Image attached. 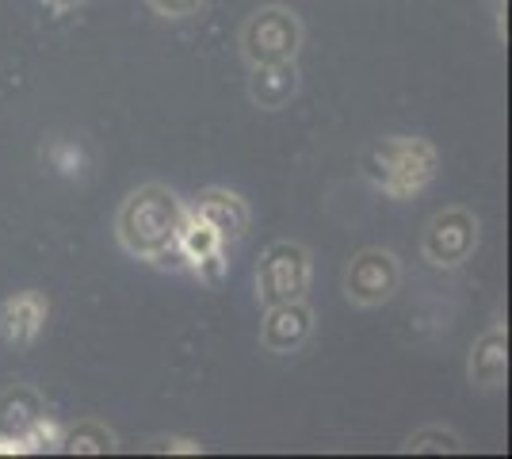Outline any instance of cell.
Here are the masks:
<instances>
[{
    "label": "cell",
    "mask_w": 512,
    "mask_h": 459,
    "mask_svg": "<svg viewBox=\"0 0 512 459\" xmlns=\"http://www.w3.org/2000/svg\"><path fill=\"white\" fill-rule=\"evenodd\" d=\"M195 215L203 222H211L222 241L245 238V230L253 222L249 203L237 196V192H230V188H203L199 199H195Z\"/></svg>",
    "instance_id": "30bf717a"
},
{
    "label": "cell",
    "mask_w": 512,
    "mask_h": 459,
    "mask_svg": "<svg viewBox=\"0 0 512 459\" xmlns=\"http://www.w3.org/2000/svg\"><path fill=\"white\" fill-rule=\"evenodd\" d=\"M157 16H165V20H188V16H195L207 0H146Z\"/></svg>",
    "instance_id": "ac0fdd59"
},
{
    "label": "cell",
    "mask_w": 512,
    "mask_h": 459,
    "mask_svg": "<svg viewBox=\"0 0 512 459\" xmlns=\"http://www.w3.org/2000/svg\"><path fill=\"white\" fill-rule=\"evenodd\" d=\"M46 318H50V299L43 291H20L0 303V341L23 349V345L39 341Z\"/></svg>",
    "instance_id": "ba28073f"
},
{
    "label": "cell",
    "mask_w": 512,
    "mask_h": 459,
    "mask_svg": "<svg viewBox=\"0 0 512 459\" xmlns=\"http://www.w3.org/2000/svg\"><path fill=\"white\" fill-rule=\"evenodd\" d=\"M62 433H65L62 425L43 414V417H35L20 437H23V444H27V452H54V448H62Z\"/></svg>",
    "instance_id": "2e32d148"
},
{
    "label": "cell",
    "mask_w": 512,
    "mask_h": 459,
    "mask_svg": "<svg viewBox=\"0 0 512 459\" xmlns=\"http://www.w3.org/2000/svg\"><path fill=\"white\" fill-rule=\"evenodd\" d=\"M241 58L249 66H268V62H295L302 50V20L287 4H264L249 20L241 23Z\"/></svg>",
    "instance_id": "3957f363"
},
{
    "label": "cell",
    "mask_w": 512,
    "mask_h": 459,
    "mask_svg": "<svg viewBox=\"0 0 512 459\" xmlns=\"http://www.w3.org/2000/svg\"><path fill=\"white\" fill-rule=\"evenodd\" d=\"M310 249L302 241L279 238L272 241L260 264H256V299L260 306H276V303H299L310 291Z\"/></svg>",
    "instance_id": "277c9868"
},
{
    "label": "cell",
    "mask_w": 512,
    "mask_h": 459,
    "mask_svg": "<svg viewBox=\"0 0 512 459\" xmlns=\"http://www.w3.org/2000/svg\"><path fill=\"white\" fill-rule=\"evenodd\" d=\"M153 452H184V456H199L203 444H199V440H184V437H161V440H153Z\"/></svg>",
    "instance_id": "d6986e66"
},
{
    "label": "cell",
    "mask_w": 512,
    "mask_h": 459,
    "mask_svg": "<svg viewBox=\"0 0 512 459\" xmlns=\"http://www.w3.org/2000/svg\"><path fill=\"white\" fill-rule=\"evenodd\" d=\"M478 215L470 207H444L428 219L421 234V257L432 268H459L478 249Z\"/></svg>",
    "instance_id": "8992f818"
},
{
    "label": "cell",
    "mask_w": 512,
    "mask_h": 459,
    "mask_svg": "<svg viewBox=\"0 0 512 459\" xmlns=\"http://www.w3.org/2000/svg\"><path fill=\"white\" fill-rule=\"evenodd\" d=\"M184 219H188V207L169 184H142L119 203L115 238L134 261L153 264L165 249L176 245Z\"/></svg>",
    "instance_id": "6da1fadb"
},
{
    "label": "cell",
    "mask_w": 512,
    "mask_h": 459,
    "mask_svg": "<svg viewBox=\"0 0 512 459\" xmlns=\"http://www.w3.org/2000/svg\"><path fill=\"white\" fill-rule=\"evenodd\" d=\"M295 96H299V66L295 62L249 66V100L260 111H283Z\"/></svg>",
    "instance_id": "8fae6325"
},
{
    "label": "cell",
    "mask_w": 512,
    "mask_h": 459,
    "mask_svg": "<svg viewBox=\"0 0 512 459\" xmlns=\"http://www.w3.org/2000/svg\"><path fill=\"white\" fill-rule=\"evenodd\" d=\"M314 337V310L306 299L299 303H276L264 306V322H260V345L272 356H291Z\"/></svg>",
    "instance_id": "52a82bcc"
},
{
    "label": "cell",
    "mask_w": 512,
    "mask_h": 459,
    "mask_svg": "<svg viewBox=\"0 0 512 459\" xmlns=\"http://www.w3.org/2000/svg\"><path fill=\"white\" fill-rule=\"evenodd\" d=\"M226 241L218 238V230H214L211 222H203L195 211H188V219L180 226V234H176V253H180V261L192 268L195 261H203L207 253L214 249H222Z\"/></svg>",
    "instance_id": "5bb4252c"
},
{
    "label": "cell",
    "mask_w": 512,
    "mask_h": 459,
    "mask_svg": "<svg viewBox=\"0 0 512 459\" xmlns=\"http://www.w3.org/2000/svg\"><path fill=\"white\" fill-rule=\"evenodd\" d=\"M463 448V440L459 433H451V429H440V425H428V429H417L413 437L406 440V452H436V456H444V452H459Z\"/></svg>",
    "instance_id": "9a60e30c"
},
{
    "label": "cell",
    "mask_w": 512,
    "mask_h": 459,
    "mask_svg": "<svg viewBox=\"0 0 512 459\" xmlns=\"http://www.w3.org/2000/svg\"><path fill=\"white\" fill-rule=\"evenodd\" d=\"M46 8H54V12H73V8H81L88 0H43Z\"/></svg>",
    "instance_id": "44dd1931"
},
{
    "label": "cell",
    "mask_w": 512,
    "mask_h": 459,
    "mask_svg": "<svg viewBox=\"0 0 512 459\" xmlns=\"http://www.w3.org/2000/svg\"><path fill=\"white\" fill-rule=\"evenodd\" d=\"M467 379L478 391H501L509 383V333L501 326H490L470 345Z\"/></svg>",
    "instance_id": "9c48e42d"
},
{
    "label": "cell",
    "mask_w": 512,
    "mask_h": 459,
    "mask_svg": "<svg viewBox=\"0 0 512 459\" xmlns=\"http://www.w3.org/2000/svg\"><path fill=\"white\" fill-rule=\"evenodd\" d=\"M115 448H119L115 433L96 417H85V421H77L73 429L62 433V452H69V456H107Z\"/></svg>",
    "instance_id": "4fadbf2b"
},
{
    "label": "cell",
    "mask_w": 512,
    "mask_h": 459,
    "mask_svg": "<svg viewBox=\"0 0 512 459\" xmlns=\"http://www.w3.org/2000/svg\"><path fill=\"white\" fill-rule=\"evenodd\" d=\"M43 414H46V406H43V398H39V391H31V387H23V383H16V387H8V391L0 394V429H4V433H16V437H20L23 429Z\"/></svg>",
    "instance_id": "7c38bea8"
},
{
    "label": "cell",
    "mask_w": 512,
    "mask_h": 459,
    "mask_svg": "<svg viewBox=\"0 0 512 459\" xmlns=\"http://www.w3.org/2000/svg\"><path fill=\"white\" fill-rule=\"evenodd\" d=\"M436 169H440L436 146L425 138H406V134L379 138L360 157V176L386 199L421 196L436 180Z\"/></svg>",
    "instance_id": "7a4b0ae2"
},
{
    "label": "cell",
    "mask_w": 512,
    "mask_h": 459,
    "mask_svg": "<svg viewBox=\"0 0 512 459\" xmlns=\"http://www.w3.org/2000/svg\"><path fill=\"white\" fill-rule=\"evenodd\" d=\"M402 287V261L398 253H390L383 245H367L360 249L348 268H344V295L352 306L375 310V306L390 303Z\"/></svg>",
    "instance_id": "5b68a950"
},
{
    "label": "cell",
    "mask_w": 512,
    "mask_h": 459,
    "mask_svg": "<svg viewBox=\"0 0 512 459\" xmlns=\"http://www.w3.org/2000/svg\"><path fill=\"white\" fill-rule=\"evenodd\" d=\"M226 268H230V261H226V253L222 249H214V253H207L203 261H195L192 264V272L199 276V284H222V276H226Z\"/></svg>",
    "instance_id": "e0dca14e"
},
{
    "label": "cell",
    "mask_w": 512,
    "mask_h": 459,
    "mask_svg": "<svg viewBox=\"0 0 512 459\" xmlns=\"http://www.w3.org/2000/svg\"><path fill=\"white\" fill-rule=\"evenodd\" d=\"M23 452H27L23 437H16V433H0V456H23Z\"/></svg>",
    "instance_id": "ffe728a7"
}]
</instances>
